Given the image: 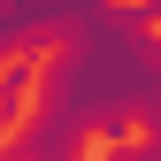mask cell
Masks as SVG:
<instances>
[{
    "mask_svg": "<svg viewBox=\"0 0 161 161\" xmlns=\"http://www.w3.org/2000/svg\"><path fill=\"white\" fill-rule=\"evenodd\" d=\"M161 92V31L146 0H100L62 38V54H38L31 108L69 115L85 138H123Z\"/></svg>",
    "mask_w": 161,
    "mask_h": 161,
    "instance_id": "1",
    "label": "cell"
},
{
    "mask_svg": "<svg viewBox=\"0 0 161 161\" xmlns=\"http://www.w3.org/2000/svg\"><path fill=\"white\" fill-rule=\"evenodd\" d=\"M100 0H0V38L8 54H46L54 38H69Z\"/></svg>",
    "mask_w": 161,
    "mask_h": 161,
    "instance_id": "2",
    "label": "cell"
},
{
    "mask_svg": "<svg viewBox=\"0 0 161 161\" xmlns=\"http://www.w3.org/2000/svg\"><path fill=\"white\" fill-rule=\"evenodd\" d=\"M38 100V54H0V130H15Z\"/></svg>",
    "mask_w": 161,
    "mask_h": 161,
    "instance_id": "3",
    "label": "cell"
},
{
    "mask_svg": "<svg viewBox=\"0 0 161 161\" xmlns=\"http://www.w3.org/2000/svg\"><path fill=\"white\" fill-rule=\"evenodd\" d=\"M85 161H161V146H153V138H108V146H100V153H85Z\"/></svg>",
    "mask_w": 161,
    "mask_h": 161,
    "instance_id": "4",
    "label": "cell"
},
{
    "mask_svg": "<svg viewBox=\"0 0 161 161\" xmlns=\"http://www.w3.org/2000/svg\"><path fill=\"white\" fill-rule=\"evenodd\" d=\"M138 123H146V138H153V146H161V92H153V108L138 115Z\"/></svg>",
    "mask_w": 161,
    "mask_h": 161,
    "instance_id": "5",
    "label": "cell"
},
{
    "mask_svg": "<svg viewBox=\"0 0 161 161\" xmlns=\"http://www.w3.org/2000/svg\"><path fill=\"white\" fill-rule=\"evenodd\" d=\"M146 8H153V31H161V0H146Z\"/></svg>",
    "mask_w": 161,
    "mask_h": 161,
    "instance_id": "6",
    "label": "cell"
},
{
    "mask_svg": "<svg viewBox=\"0 0 161 161\" xmlns=\"http://www.w3.org/2000/svg\"><path fill=\"white\" fill-rule=\"evenodd\" d=\"M0 54H8V38H0Z\"/></svg>",
    "mask_w": 161,
    "mask_h": 161,
    "instance_id": "7",
    "label": "cell"
}]
</instances>
